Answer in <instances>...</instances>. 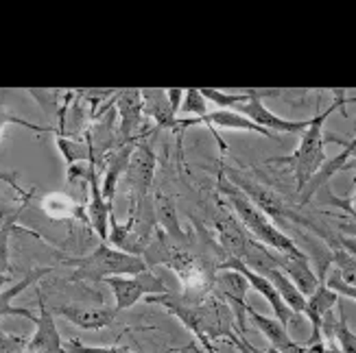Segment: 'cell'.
Returning a JSON list of instances; mask_svg holds the SVG:
<instances>
[{
	"label": "cell",
	"instance_id": "obj_1",
	"mask_svg": "<svg viewBox=\"0 0 356 353\" xmlns=\"http://www.w3.org/2000/svg\"><path fill=\"white\" fill-rule=\"evenodd\" d=\"M149 303H158L173 316H177V320H181V325L204 347L212 345L210 341H221V338L229 341L232 336L238 334L232 310L214 293L199 299H191L181 293L179 295L166 293V295L149 297Z\"/></svg>",
	"mask_w": 356,
	"mask_h": 353
},
{
	"label": "cell",
	"instance_id": "obj_2",
	"mask_svg": "<svg viewBox=\"0 0 356 353\" xmlns=\"http://www.w3.org/2000/svg\"><path fill=\"white\" fill-rule=\"evenodd\" d=\"M216 190L223 196V201L234 209V216L238 218V223L245 227V232H250V236L265 244V247L280 251V253H291V255H300L304 253L298 242L289 238L280 227H277L273 221H269L265 214H262L250 198H247L234 183H229L223 175V171L219 173V181H216Z\"/></svg>",
	"mask_w": 356,
	"mask_h": 353
},
{
	"label": "cell",
	"instance_id": "obj_3",
	"mask_svg": "<svg viewBox=\"0 0 356 353\" xmlns=\"http://www.w3.org/2000/svg\"><path fill=\"white\" fill-rule=\"evenodd\" d=\"M61 264H66L72 270L70 282L74 284H103L107 277H129L147 270V262L140 255H129L114 247H107L101 242L95 251L79 257H59Z\"/></svg>",
	"mask_w": 356,
	"mask_h": 353
},
{
	"label": "cell",
	"instance_id": "obj_4",
	"mask_svg": "<svg viewBox=\"0 0 356 353\" xmlns=\"http://www.w3.org/2000/svg\"><path fill=\"white\" fill-rule=\"evenodd\" d=\"M346 103H348V98L343 96V92H337V98L328 110H323L311 118L308 127L302 133L300 146L286 157H271L269 160V164H284L291 168L293 173H296L298 192L304 190L306 183L311 181V177L317 173V168L326 162V150H323V142H326V137H323V125H326V120L337 110H341Z\"/></svg>",
	"mask_w": 356,
	"mask_h": 353
},
{
	"label": "cell",
	"instance_id": "obj_5",
	"mask_svg": "<svg viewBox=\"0 0 356 353\" xmlns=\"http://www.w3.org/2000/svg\"><path fill=\"white\" fill-rule=\"evenodd\" d=\"M156 166H158V155L153 150L151 142H147L145 135L136 142L125 171L127 192H129V214H136L149 203L153 177H156Z\"/></svg>",
	"mask_w": 356,
	"mask_h": 353
},
{
	"label": "cell",
	"instance_id": "obj_6",
	"mask_svg": "<svg viewBox=\"0 0 356 353\" xmlns=\"http://www.w3.org/2000/svg\"><path fill=\"white\" fill-rule=\"evenodd\" d=\"M247 101L241 103L234 112L243 114L245 118H250L254 125L267 129L271 133H298L302 135L304 129L308 127V122L311 120H289V118H282L273 114L271 110H267L265 103H262V98L265 96H275L280 94V89H247Z\"/></svg>",
	"mask_w": 356,
	"mask_h": 353
},
{
	"label": "cell",
	"instance_id": "obj_7",
	"mask_svg": "<svg viewBox=\"0 0 356 353\" xmlns=\"http://www.w3.org/2000/svg\"><path fill=\"white\" fill-rule=\"evenodd\" d=\"M105 284L110 286L114 293L116 312H125L134 308L143 297H156V295L171 293L168 286L153 273V268H147L138 275H129V277H107Z\"/></svg>",
	"mask_w": 356,
	"mask_h": 353
},
{
	"label": "cell",
	"instance_id": "obj_8",
	"mask_svg": "<svg viewBox=\"0 0 356 353\" xmlns=\"http://www.w3.org/2000/svg\"><path fill=\"white\" fill-rule=\"evenodd\" d=\"M114 107L116 116L120 118V125L116 127V144H131L151 133L149 129H145L140 89H116Z\"/></svg>",
	"mask_w": 356,
	"mask_h": 353
},
{
	"label": "cell",
	"instance_id": "obj_9",
	"mask_svg": "<svg viewBox=\"0 0 356 353\" xmlns=\"http://www.w3.org/2000/svg\"><path fill=\"white\" fill-rule=\"evenodd\" d=\"M214 295L223 299L225 305L232 310V316H234V325L238 336H247V293H250V284L236 270H216L214 275V284H212Z\"/></svg>",
	"mask_w": 356,
	"mask_h": 353
},
{
	"label": "cell",
	"instance_id": "obj_10",
	"mask_svg": "<svg viewBox=\"0 0 356 353\" xmlns=\"http://www.w3.org/2000/svg\"><path fill=\"white\" fill-rule=\"evenodd\" d=\"M140 98H143V114L156 122V129H171L177 135V150H179V160L184 164L181 135L186 129H191V118H177L173 107L168 105L166 89L145 87V89H140Z\"/></svg>",
	"mask_w": 356,
	"mask_h": 353
},
{
	"label": "cell",
	"instance_id": "obj_11",
	"mask_svg": "<svg viewBox=\"0 0 356 353\" xmlns=\"http://www.w3.org/2000/svg\"><path fill=\"white\" fill-rule=\"evenodd\" d=\"M223 268H229V270L241 273L243 277L247 279V284H250V288H254L260 297H265V299H267V303L271 305V310H273L275 318L280 320L282 325H286V327L298 325V320H300L302 314H296L291 308H286V303L282 301L280 295H277V290H275L265 277H262V275H258L256 270H252L250 266H245V264L241 262V259H234V257H225L223 262H221V266H219V270H223Z\"/></svg>",
	"mask_w": 356,
	"mask_h": 353
},
{
	"label": "cell",
	"instance_id": "obj_12",
	"mask_svg": "<svg viewBox=\"0 0 356 353\" xmlns=\"http://www.w3.org/2000/svg\"><path fill=\"white\" fill-rule=\"evenodd\" d=\"M216 205H219V212L214 216V232L219 236V247L227 257L243 259L254 238L245 232V227L238 223V218L225 207L223 198H219Z\"/></svg>",
	"mask_w": 356,
	"mask_h": 353
},
{
	"label": "cell",
	"instance_id": "obj_13",
	"mask_svg": "<svg viewBox=\"0 0 356 353\" xmlns=\"http://www.w3.org/2000/svg\"><path fill=\"white\" fill-rule=\"evenodd\" d=\"M35 297H38L40 314L35 318V334L29 338L24 353H66L64 341H61L59 329L55 325V314L46 308V301H44L40 286H35Z\"/></svg>",
	"mask_w": 356,
	"mask_h": 353
},
{
	"label": "cell",
	"instance_id": "obj_14",
	"mask_svg": "<svg viewBox=\"0 0 356 353\" xmlns=\"http://www.w3.org/2000/svg\"><path fill=\"white\" fill-rule=\"evenodd\" d=\"M88 190L90 198L86 205V218L90 229L99 236L101 242H107V234H110V214L112 205L103 198L101 192V179L97 175V160L88 162Z\"/></svg>",
	"mask_w": 356,
	"mask_h": 353
},
{
	"label": "cell",
	"instance_id": "obj_15",
	"mask_svg": "<svg viewBox=\"0 0 356 353\" xmlns=\"http://www.w3.org/2000/svg\"><path fill=\"white\" fill-rule=\"evenodd\" d=\"M53 314L66 318L68 323L86 332H99L105 327H112L118 312L112 305H95V308H86V305H57Z\"/></svg>",
	"mask_w": 356,
	"mask_h": 353
},
{
	"label": "cell",
	"instance_id": "obj_16",
	"mask_svg": "<svg viewBox=\"0 0 356 353\" xmlns=\"http://www.w3.org/2000/svg\"><path fill=\"white\" fill-rule=\"evenodd\" d=\"M271 259H273V264L280 268L293 284H296V288L304 297H308L319 286L317 273L313 270V264L306 253L291 255V253H280V251L271 249Z\"/></svg>",
	"mask_w": 356,
	"mask_h": 353
},
{
	"label": "cell",
	"instance_id": "obj_17",
	"mask_svg": "<svg viewBox=\"0 0 356 353\" xmlns=\"http://www.w3.org/2000/svg\"><path fill=\"white\" fill-rule=\"evenodd\" d=\"M134 146H136V142H131V144H114L112 148H107L103 153L105 175H103V181H101V192H103V198L110 205L114 203V196H116V190H118V181L127 171V164H129V157L134 153Z\"/></svg>",
	"mask_w": 356,
	"mask_h": 353
},
{
	"label": "cell",
	"instance_id": "obj_18",
	"mask_svg": "<svg viewBox=\"0 0 356 353\" xmlns=\"http://www.w3.org/2000/svg\"><path fill=\"white\" fill-rule=\"evenodd\" d=\"M354 153H356V142L352 140V142H346V148H343L341 153H339L337 157L323 162V164L317 168V173L311 177V181H308L306 186H304V190L300 192V194H302L300 205H306L321 188H326V186H328V181H330L337 173L348 171V168H354V164H352Z\"/></svg>",
	"mask_w": 356,
	"mask_h": 353
},
{
	"label": "cell",
	"instance_id": "obj_19",
	"mask_svg": "<svg viewBox=\"0 0 356 353\" xmlns=\"http://www.w3.org/2000/svg\"><path fill=\"white\" fill-rule=\"evenodd\" d=\"M247 316L254 320V325L269 341L273 351H277V353H304V345L293 341L291 334H289V327L282 325L277 318H271V316H265V314L256 312L252 305L247 308Z\"/></svg>",
	"mask_w": 356,
	"mask_h": 353
},
{
	"label": "cell",
	"instance_id": "obj_20",
	"mask_svg": "<svg viewBox=\"0 0 356 353\" xmlns=\"http://www.w3.org/2000/svg\"><path fill=\"white\" fill-rule=\"evenodd\" d=\"M55 266H40V268H33L31 273L24 275V279L18 282V284H13L11 288H5V290H0V318L3 316H24L29 320H33L35 323V318L33 312L26 310V308H15L13 305V299L18 297L20 293H24V290L29 286H38V282L44 277V275H49Z\"/></svg>",
	"mask_w": 356,
	"mask_h": 353
},
{
	"label": "cell",
	"instance_id": "obj_21",
	"mask_svg": "<svg viewBox=\"0 0 356 353\" xmlns=\"http://www.w3.org/2000/svg\"><path fill=\"white\" fill-rule=\"evenodd\" d=\"M151 205H153V216H156V225L160 232H164L173 240H186L191 236V232H184L177 221V205L173 201V196L158 190L151 194Z\"/></svg>",
	"mask_w": 356,
	"mask_h": 353
},
{
	"label": "cell",
	"instance_id": "obj_22",
	"mask_svg": "<svg viewBox=\"0 0 356 353\" xmlns=\"http://www.w3.org/2000/svg\"><path fill=\"white\" fill-rule=\"evenodd\" d=\"M193 120V127H199V125H206V127H219V129H229V131H247V133H260L265 137H275V133L262 129L250 118H245L243 114L234 112V110H216V112H210L206 114L204 118H191Z\"/></svg>",
	"mask_w": 356,
	"mask_h": 353
},
{
	"label": "cell",
	"instance_id": "obj_23",
	"mask_svg": "<svg viewBox=\"0 0 356 353\" xmlns=\"http://www.w3.org/2000/svg\"><path fill=\"white\" fill-rule=\"evenodd\" d=\"M55 146L64 157L66 166L72 164H86L90 160H97L95 153V142H92V133L86 131L83 140H76V137H68V135H55Z\"/></svg>",
	"mask_w": 356,
	"mask_h": 353
},
{
	"label": "cell",
	"instance_id": "obj_24",
	"mask_svg": "<svg viewBox=\"0 0 356 353\" xmlns=\"http://www.w3.org/2000/svg\"><path fill=\"white\" fill-rule=\"evenodd\" d=\"M42 209L49 214L51 218H81L86 225H88V218H86V209L79 207L74 203V198L68 196V194H49L44 196L42 201Z\"/></svg>",
	"mask_w": 356,
	"mask_h": 353
},
{
	"label": "cell",
	"instance_id": "obj_25",
	"mask_svg": "<svg viewBox=\"0 0 356 353\" xmlns=\"http://www.w3.org/2000/svg\"><path fill=\"white\" fill-rule=\"evenodd\" d=\"M337 312L339 316L334 318V329H332V343L337 341V347L341 349V353H356V336L348 327V318L341 301L337 303Z\"/></svg>",
	"mask_w": 356,
	"mask_h": 353
},
{
	"label": "cell",
	"instance_id": "obj_26",
	"mask_svg": "<svg viewBox=\"0 0 356 353\" xmlns=\"http://www.w3.org/2000/svg\"><path fill=\"white\" fill-rule=\"evenodd\" d=\"M15 232L20 234H31V236H38L33 232H29V229H22L18 225H0V284L5 282L7 277V270H9V240Z\"/></svg>",
	"mask_w": 356,
	"mask_h": 353
},
{
	"label": "cell",
	"instance_id": "obj_27",
	"mask_svg": "<svg viewBox=\"0 0 356 353\" xmlns=\"http://www.w3.org/2000/svg\"><path fill=\"white\" fill-rule=\"evenodd\" d=\"M179 110H181V114L193 116V118H204L206 114H210L208 101L201 96V89H197V87L184 89V98H181Z\"/></svg>",
	"mask_w": 356,
	"mask_h": 353
},
{
	"label": "cell",
	"instance_id": "obj_28",
	"mask_svg": "<svg viewBox=\"0 0 356 353\" xmlns=\"http://www.w3.org/2000/svg\"><path fill=\"white\" fill-rule=\"evenodd\" d=\"M201 96H204L208 103L216 105L219 110H236L241 103L247 101V94H225L221 89H214V87H201Z\"/></svg>",
	"mask_w": 356,
	"mask_h": 353
},
{
	"label": "cell",
	"instance_id": "obj_29",
	"mask_svg": "<svg viewBox=\"0 0 356 353\" xmlns=\"http://www.w3.org/2000/svg\"><path fill=\"white\" fill-rule=\"evenodd\" d=\"M9 125H20V127H24V129H29V131H35V133H44V131H53V133H55L53 127H40V125H33V122H29V120H24V118H20V116H15L13 112L7 110L5 103L0 101V146H3L5 129H7Z\"/></svg>",
	"mask_w": 356,
	"mask_h": 353
},
{
	"label": "cell",
	"instance_id": "obj_30",
	"mask_svg": "<svg viewBox=\"0 0 356 353\" xmlns=\"http://www.w3.org/2000/svg\"><path fill=\"white\" fill-rule=\"evenodd\" d=\"M323 284H326L334 295H343L346 299H356V288H354V284H350L343 275H341V270H337L334 266H330L328 270H326V275H323V279H321Z\"/></svg>",
	"mask_w": 356,
	"mask_h": 353
},
{
	"label": "cell",
	"instance_id": "obj_31",
	"mask_svg": "<svg viewBox=\"0 0 356 353\" xmlns=\"http://www.w3.org/2000/svg\"><path fill=\"white\" fill-rule=\"evenodd\" d=\"M64 351L66 353H134L131 349L118 347V345H112V347H90V345H83L81 341H76V338L66 341L64 343Z\"/></svg>",
	"mask_w": 356,
	"mask_h": 353
},
{
	"label": "cell",
	"instance_id": "obj_32",
	"mask_svg": "<svg viewBox=\"0 0 356 353\" xmlns=\"http://www.w3.org/2000/svg\"><path fill=\"white\" fill-rule=\"evenodd\" d=\"M26 343H29V338H24V336L7 334L0 329V353H24Z\"/></svg>",
	"mask_w": 356,
	"mask_h": 353
},
{
	"label": "cell",
	"instance_id": "obj_33",
	"mask_svg": "<svg viewBox=\"0 0 356 353\" xmlns=\"http://www.w3.org/2000/svg\"><path fill=\"white\" fill-rule=\"evenodd\" d=\"M26 205H29V201H22L18 207H9L5 203H0V225H13L15 221H18V216H20Z\"/></svg>",
	"mask_w": 356,
	"mask_h": 353
},
{
	"label": "cell",
	"instance_id": "obj_34",
	"mask_svg": "<svg viewBox=\"0 0 356 353\" xmlns=\"http://www.w3.org/2000/svg\"><path fill=\"white\" fill-rule=\"evenodd\" d=\"M90 162H92V160H90ZM66 181H68V183L88 181V162H86V164H72V166H66Z\"/></svg>",
	"mask_w": 356,
	"mask_h": 353
},
{
	"label": "cell",
	"instance_id": "obj_35",
	"mask_svg": "<svg viewBox=\"0 0 356 353\" xmlns=\"http://www.w3.org/2000/svg\"><path fill=\"white\" fill-rule=\"evenodd\" d=\"M0 181H3V183H7V186H11L15 192H18L20 194V198H22V201H29V198H31V194H33V192H24L22 190V186H20V183H18V177H15L13 173H3V171H0Z\"/></svg>",
	"mask_w": 356,
	"mask_h": 353
},
{
	"label": "cell",
	"instance_id": "obj_36",
	"mask_svg": "<svg viewBox=\"0 0 356 353\" xmlns=\"http://www.w3.org/2000/svg\"><path fill=\"white\" fill-rule=\"evenodd\" d=\"M304 353H341V349H339L334 343H315V345H304Z\"/></svg>",
	"mask_w": 356,
	"mask_h": 353
},
{
	"label": "cell",
	"instance_id": "obj_37",
	"mask_svg": "<svg viewBox=\"0 0 356 353\" xmlns=\"http://www.w3.org/2000/svg\"><path fill=\"white\" fill-rule=\"evenodd\" d=\"M166 98H168V105L173 107V112L177 114V112H179V107H181L184 89H181V87H168V89H166Z\"/></svg>",
	"mask_w": 356,
	"mask_h": 353
},
{
	"label": "cell",
	"instance_id": "obj_38",
	"mask_svg": "<svg viewBox=\"0 0 356 353\" xmlns=\"http://www.w3.org/2000/svg\"><path fill=\"white\" fill-rule=\"evenodd\" d=\"M197 345L195 343H188L186 347H181V349H175V351H171V353H193V349H195Z\"/></svg>",
	"mask_w": 356,
	"mask_h": 353
},
{
	"label": "cell",
	"instance_id": "obj_39",
	"mask_svg": "<svg viewBox=\"0 0 356 353\" xmlns=\"http://www.w3.org/2000/svg\"><path fill=\"white\" fill-rule=\"evenodd\" d=\"M204 349H206V353H216V351L212 349V345H208V347H204Z\"/></svg>",
	"mask_w": 356,
	"mask_h": 353
},
{
	"label": "cell",
	"instance_id": "obj_40",
	"mask_svg": "<svg viewBox=\"0 0 356 353\" xmlns=\"http://www.w3.org/2000/svg\"><path fill=\"white\" fill-rule=\"evenodd\" d=\"M193 353H201V351H199V347H195V349H193Z\"/></svg>",
	"mask_w": 356,
	"mask_h": 353
}]
</instances>
